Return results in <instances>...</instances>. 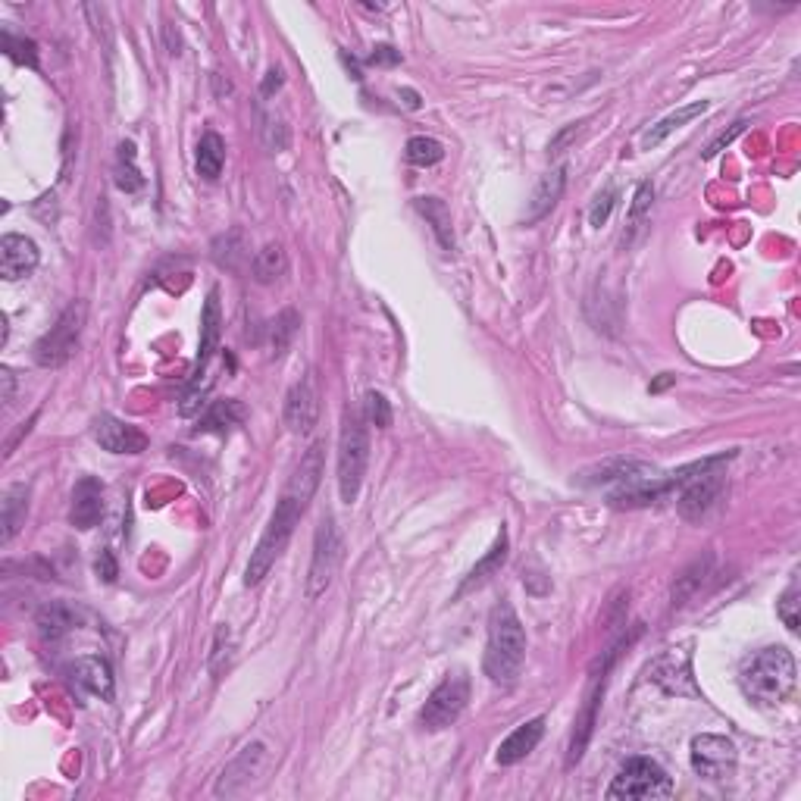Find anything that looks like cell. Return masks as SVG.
<instances>
[{"label":"cell","mask_w":801,"mask_h":801,"mask_svg":"<svg viewBox=\"0 0 801 801\" xmlns=\"http://www.w3.org/2000/svg\"><path fill=\"white\" fill-rule=\"evenodd\" d=\"M614 204H617V191H614V188H604V191L598 194V198H595L592 210H589V223H592L595 229L608 223V216H611Z\"/></svg>","instance_id":"obj_38"},{"label":"cell","mask_w":801,"mask_h":801,"mask_svg":"<svg viewBox=\"0 0 801 801\" xmlns=\"http://www.w3.org/2000/svg\"><path fill=\"white\" fill-rule=\"evenodd\" d=\"M673 382H676V376H670V373H661V379H658V382H651L648 392H651V395H658V392H664V388H667V385H673Z\"/></svg>","instance_id":"obj_47"},{"label":"cell","mask_w":801,"mask_h":801,"mask_svg":"<svg viewBox=\"0 0 801 801\" xmlns=\"http://www.w3.org/2000/svg\"><path fill=\"white\" fill-rule=\"evenodd\" d=\"M279 88H282V69L273 66L270 72H266V79H263V85H260V94H263V97H270V94L279 91Z\"/></svg>","instance_id":"obj_44"},{"label":"cell","mask_w":801,"mask_h":801,"mask_svg":"<svg viewBox=\"0 0 801 801\" xmlns=\"http://www.w3.org/2000/svg\"><path fill=\"white\" fill-rule=\"evenodd\" d=\"M4 51H7V57H10L13 63L38 69V51H35V41H29V38H13L10 32H4Z\"/></svg>","instance_id":"obj_35"},{"label":"cell","mask_w":801,"mask_h":801,"mask_svg":"<svg viewBox=\"0 0 801 801\" xmlns=\"http://www.w3.org/2000/svg\"><path fill=\"white\" fill-rule=\"evenodd\" d=\"M85 317H88L85 301H72L60 313V320L47 329L35 342V348H32L38 367L57 370V367H63V363H69L72 357H76L79 342H82V329H85Z\"/></svg>","instance_id":"obj_6"},{"label":"cell","mask_w":801,"mask_h":801,"mask_svg":"<svg viewBox=\"0 0 801 801\" xmlns=\"http://www.w3.org/2000/svg\"><path fill=\"white\" fill-rule=\"evenodd\" d=\"M708 564H711V561H705V564L698 561L695 567H689L683 576L676 579V586H673V608H676V604H683V601L698 589V582L705 579V573H708Z\"/></svg>","instance_id":"obj_36"},{"label":"cell","mask_w":801,"mask_h":801,"mask_svg":"<svg viewBox=\"0 0 801 801\" xmlns=\"http://www.w3.org/2000/svg\"><path fill=\"white\" fill-rule=\"evenodd\" d=\"M301 329V317H298V310H282L279 317L270 323V354L273 357H282L285 348L295 342V335Z\"/></svg>","instance_id":"obj_32"},{"label":"cell","mask_w":801,"mask_h":801,"mask_svg":"<svg viewBox=\"0 0 801 801\" xmlns=\"http://www.w3.org/2000/svg\"><path fill=\"white\" fill-rule=\"evenodd\" d=\"M542 736H545V717H532V720L520 723L517 730L498 745V764L514 767V764L526 761L532 751H536V745L542 742Z\"/></svg>","instance_id":"obj_20"},{"label":"cell","mask_w":801,"mask_h":801,"mask_svg":"<svg viewBox=\"0 0 801 801\" xmlns=\"http://www.w3.org/2000/svg\"><path fill=\"white\" fill-rule=\"evenodd\" d=\"M213 260L226 266V270L238 273L241 270V263L248 260V251H245V235H241L238 229L223 235V238H216L213 241Z\"/></svg>","instance_id":"obj_31"},{"label":"cell","mask_w":801,"mask_h":801,"mask_svg":"<svg viewBox=\"0 0 801 801\" xmlns=\"http://www.w3.org/2000/svg\"><path fill=\"white\" fill-rule=\"evenodd\" d=\"M251 270H254V282H260V285L279 282L288 273V254H285V248L279 245V241H270V245H263L254 254Z\"/></svg>","instance_id":"obj_27"},{"label":"cell","mask_w":801,"mask_h":801,"mask_svg":"<svg viewBox=\"0 0 801 801\" xmlns=\"http://www.w3.org/2000/svg\"><path fill=\"white\" fill-rule=\"evenodd\" d=\"M245 417H248V410H245V404H241V401H232V398L213 401V407L204 414V420H201L198 429L201 432H229L232 426H238Z\"/></svg>","instance_id":"obj_30"},{"label":"cell","mask_w":801,"mask_h":801,"mask_svg":"<svg viewBox=\"0 0 801 801\" xmlns=\"http://www.w3.org/2000/svg\"><path fill=\"white\" fill-rule=\"evenodd\" d=\"M398 97H401V104H404L407 110H420V94H417V91L401 88V91H398Z\"/></svg>","instance_id":"obj_45"},{"label":"cell","mask_w":801,"mask_h":801,"mask_svg":"<svg viewBox=\"0 0 801 801\" xmlns=\"http://www.w3.org/2000/svg\"><path fill=\"white\" fill-rule=\"evenodd\" d=\"M76 623H79L76 611H72L69 604H60V601H54V604H47V608H41V611H38V620H35V626H38V633H41L44 642H57V639H63Z\"/></svg>","instance_id":"obj_26"},{"label":"cell","mask_w":801,"mask_h":801,"mask_svg":"<svg viewBox=\"0 0 801 801\" xmlns=\"http://www.w3.org/2000/svg\"><path fill=\"white\" fill-rule=\"evenodd\" d=\"M414 207H417L420 216H426V223L432 226L435 238H439V245H442L445 251H454V223H451V210H448V204L439 201V198H417Z\"/></svg>","instance_id":"obj_25"},{"label":"cell","mask_w":801,"mask_h":801,"mask_svg":"<svg viewBox=\"0 0 801 801\" xmlns=\"http://www.w3.org/2000/svg\"><path fill=\"white\" fill-rule=\"evenodd\" d=\"M0 382H4V395L0 398H4V404H10V398H13V370L10 367L0 370Z\"/></svg>","instance_id":"obj_46"},{"label":"cell","mask_w":801,"mask_h":801,"mask_svg":"<svg viewBox=\"0 0 801 801\" xmlns=\"http://www.w3.org/2000/svg\"><path fill=\"white\" fill-rule=\"evenodd\" d=\"M91 435H94V442L101 445L104 451H110V454H141V451H148V445H151L148 435H144L138 426L119 420L113 414L94 417Z\"/></svg>","instance_id":"obj_13"},{"label":"cell","mask_w":801,"mask_h":801,"mask_svg":"<svg viewBox=\"0 0 801 801\" xmlns=\"http://www.w3.org/2000/svg\"><path fill=\"white\" fill-rule=\"evenodd\" d=\"M194 163H198V176H204L207 182L220 179L223 166H226V141L216 132H204L198 141V154H194Z\"/></svg>","instance_id":"obj_28"},{"label":"cell","mask_w":801,"mask_h":801,"mask_svg":"<svg viewBox=\"0 0 801 801\" xmlns=\"http://www.w3.org/2000/svg\"><path fill=\"white\" fill-rule=\"evenodd\" d=\"M445 157V148L435 138H426V135H417L407 141V163L414 166H435Z\"/></svg>","instance_id":"obj_33"},{"label":"cell","mask_w":801,"mask_h":801,"mask_svg":"<svg viewBox=\"0 0 801 801\" xmlns=\"http://www.w3.org/2000/svg\"><path fill=\"white\" fill-rule=\"evenodd\" d=\"M220 326H223V313H220V291L210 288V295L204 301V313H201V345H198V360H194V382L201 385V376L207 373L210 360L220 348Z\"/></svg>","instance_id":"obj_17"},{"label":"cell","mask_w":801,"mask_h":801,"mask_svg":"<svg viewBox=\"0 0 801 801\" xmlns=\"http://www.w3.org/2000/svg\"><path fill=\"white\" fill-rule=\"evenodd\" d=\"M26 514H29V485H10L4 492V501H0V542L10 545L16 539V532L26 526Z\"/></svg>","instance_id":"obj_21"},{"label":"cell","mask_w":801,"mask_h":801,"mask_svg":"<svg viewBox=\"0 0 801 801\" xmlns=\"http://www.w3.org/2000/svg\"><path fill=\"white\" fill-rule=\"evenodd\" d=\"M504 561H507V529L501 526V532H498V539H495V545L489 548V554L482 557V561L467 573V579L460 582V589H457V598L460 595H467V592H473V589H479L482 582H489L501 567H504Z\"/></svg>","instance_id":"obj_24"},{"label":"cell","mask_w":801,"mask_h":801,"mask_svg":"<svg viewBox=\"0 0 801 801\" xmlns=\"http://www.w3.org/2000/svg\"><path fill=\"white\" fill-rule=\"evenodd\" d=\"M94 570H97V579H104V582H116V576H119V570H116V561H113V554H110L107 548L101 551V557H97Z\"/></svg>","instance_id":"obj_43"},{"label":"cell","mask_w":801,"mask_h":801,"mask_svg":"<svg viewBox=\"0 0 801 801\" xmlns=\"http://www.w3.org/2000/svg\"><path fill=\"white\" fill-rule=\"evenodd\" d=\"M523 664H526V629L511 604L501 601L489 614V642H485L482 670L492 683L511 686L517 683Z\"/></svg>","instance_id":"obj_4"},{"label":"cell","mask_w":801,"mask_h":801,"mask_svg":"<svg viewBox=\"0 0 801 801\" xmlns=\"http://www.w3.org/2000/svg\"><path fill=\"white\" fill-rule=\"evenodd\" d=\"M363 420L376 429L392 426V404L385 401L382 392H367V398H363Z\"/></svg>","instance_id":"obj_34"},{"label":"cell","mask_w":801,"mask_h":801,"mask_svg":"<svg viewBox=\"0 0 801 801\" xmlns=\"http://www.w3.org/2000/svg\"><path fill=\"white\" fill-rule=\"evenodd\" d=\"M470 701V676L467 670H454L448 673L439 686L432 689V695L426 698V705L420 711V726L429 733L448 730L451 723H457V717L467 711Z\"/></svg>","instance_id":"obj_8"},{"label":"cell","mask_w":801,"mask_h":801,"mask_svg":"<svg viewBox=\"0 0 801 801\" xmlns=\"http://www.w3.org/2000/svg\"><path fill=\"white\" fill-rule=\"evenodd\" d=\"M323 467H326V445L313 442L307 448V454L301 457V464L295 467V473H291L285 492L276 501V511H273L270 523H266L257 548L251 551V561L245 570V586H257V582H263V576L276 567V561L288 548L291 536H295V526L301 523L304 511L320 489Z\"/></svg>","instance_id":"obj_1"},{"label":"cell","mask_w":801,"mask_h":801,"mask_svg":"<svg viewBox=\"0 0 801 801\" xmlns=\"http://www.w3.org/2000/svg\"><path fill=\"white\" fill-rule=\"evenodd\" d=\"M673 795V780L667 776V770L658 764V761H651V758H629L617 776H614V783L608 786V798H626V801H633V798H667Z\"/></svg>","instance_id":"obj_9"},{"label":"cell","mask_w":801,"mask_h":801,"mask_svg":"<svg viewBox=\"0 0 801 801\" xmlns=\"http://www.w3.org/2000/svg\"><path fill=\"white\" fill-rule=\"evenodd\" d=\"M263 141H266V148L270 151H285L288 148V126L282 123V119H266V126H263Z\"/></svg>","instance_id":"obj_39"},{"label":"cell","mask_w":801,"mask_h":801,"mask_svg":"<svg viewBox=\"0 0 801 801\" xmlns=\"http://www.w3.org/2000/svg\"><path fill=\"white\" fill-rule=\"evenodd\" d=\"M776 614H780V620L786 623L789 633H798V582H792V586L783 592L780 604H776Z\"/></svg>","instance_id":"obj_37"},{"label":"cell","mask_w":801,"mask_h":801,"mask_svg":"<svg viewBox=\"0 0 801 801\" xmlns=\"http://www.w3.org/2000/svg\"><path fill=\"white\" fill-rule=\"evenodd\" d=\"M617 658V648H611L604 654V664H601V673L592 676V689L586 695V705H582L579 717H576V726H573V736H570V751H567V767H576L586 755V745L595 733V720H598V708H601V698H604V686H608V673H611V664Z\"/></svg>","instance_id":"obj_11"},{"label":"cell","mask_w":801,"mask_h":801,"mask_svg":"<svg viewBox=\"0 0 801 801\" xmlns=\"http://www.w3.org/2000/svg\"><path fill=\"white\" fill-rule=\"evenodd\" d=\"M41 254L38 245L26 235H4L0 238V276L7 282H19L35 273Z\"/></svg>","instance_id":"obj_16"},{"label":"cell","mask_w":801,"mask_h":801,"mask_svg":"<svg viewBox=\"0 0 801 801\" xmlns=\"http://www.w3.org/2000/svg\"><path fill=\"white\" fill-rule=\"evenodd\" d=\"M263 761H266V748H263V742H251V745H245L241 748V755L220 773V780H216V786H213V795L216 798H229V795H238L241 789L245 786H251L257 776H260V770H263Z\"/></svg>","instance_id":"obj_14"},{"label":"cell","mask_w":801,"mask_h":801,"mask_svg":"<svg viewBox=\"0 0 801 801\" xmlns=\"http://www.w3.org/2000/svg\"><path fill=\"white\" fill-rule=\"evenodd\" d=\"M113 182H116L119 191H126V194H135V191L144 188V176H141V169L135 166V144L132 141H123L116 148Z\"/></svg>","instance_id":"obj_29"},{"label":"cell","mask_w":801,"mask_h":801,"mask_svg":"<svg viewBox=\"0 0 801 801\" xmlns=\"http://www.w3.org/2000/svg\"><path fill=\"white\" fill-rule=\"evenodd\" d=\"M579 132H582V123H570L567 129H561V132H557V135L551 138V144H548V154H551V157L564 154V151L570 148V144L579 138Z\"/></svg>","instance_id":"obj_41"},{"label":"cell","mask_w":801,"mask_h":801,"mask_svg":"<svg viewBox=\"0 0 801 801\" xmlns=\"http://www.w3.org/2000/svg\"><path fill=\"white\" fill-rule=\"evenodd\" d=\"M345 557V542L342 532L335 526V517H323L317 526V536H313V554H310V570H307V582H304V595L307 601H317L320 595L329 592L332 579L342 567Z\"/></svg>","instance_id":"obj_7"},{"label":"cell","mask_w":801,"mask_h":801,"mask_svg":"<svg viewBox=\"0 0 801 801\" xmlns=\"http://www.w3.org/2000/svg\"><path fill=\"white\" fill-rule=\"evenodd\" d=\"M564 188H567V166H557L551 173H545L532 191V198L526 204V213H523V223L526 226H536L542 223L545 216L557 207V201L564 198Z\"/></svg>","instance_id":"obj_19"},{"label":"cell","mask_w":801,"mask_h":801,"mask_svg":"<svg viewBox=\"0 0 801 801\" xmlns=\"http://www.w3.org/2000/svg\"><path fill=\"white\" fill-rule=\"evenodd\" d=\"M104 517V482L97 476H82L72 489L69 523L76 529H94Z\"/></svg>","instance_id":"obj_15"},{"label":"cell","mask_w":801,"mask_h":801,"mask_svg":"<svg viewBox=\"0 0 801 801\" xmlns=\"http://www.w3.org/2000/svg\"><path fill=\"white\" fill-rule=\"evenodd\" d=\"M370 63L373 66H398L401 63V51H395L392 44H376L373 54H370Z\"/></svg>","instance_id":"obj_42"},{"label":"cell","mask_w":801,"mask_h":801,"mask_svg":"<svg viewBox=\"0 0 801 801\" xmlns=\"http://www.w3.org/2000/svg\"><path fill=\"white\" fill-rule=\"evenodd\" d=\"M733 460L730 454H717L708 460H698L692 467H683L676 473H667L670 495H676V511L689 523H705L723 501L726 492V473L723 467Z\"/></svg>","instance_id":"obj_2"},{"label":"cell","mask_w":801,"mask_h":801,"mask_svg":"<svg viewBox=\"0 0 801 801\" xmlns=\"http://www.w3.org/2000/svg\"><path fill=\"white\" fill-rule=\"evenodd\" d=\"M745 129H748V119H739V123H736V126L730 129V132H723V135H717V138H714V141L708 144V151H705V160L717 157V154H720L723 148H730V144H733V141H736V138H739V135H742Z\"/></svg>","instance_id":"obj_40"},{"label":"cell","mask_w":801,"mask_h":801,"mask_svg":"<svg viewBox=\"0 0 801 801\" xmlns=\"http://www.w3.org/2000/svg\"><path fill=\"white\" fill-rule=\"evenodd\" d=\"M798 683V667L792 651L783 645H770L755 651L739 670V686L745 698H751L755 705L776 708L795 692Z\"/></svg>","instance_id":"obj_3"},{"label":"cell","mask_w":801,"mask_h":801,"mask_svg":"<svg viewBox=\"0 0 801 801\" xmlns=\"http://www.w3.org/2000/svg\"><path fill=\"white\" fill-rule=\"evenodd\" d=\"M689 758H692V770L701 776V780H711V783L733 780L736 767H739L736 742L726 739V736H717V733L695 736L689 745Z\"/></svg>","instance_id":"obj_10"},{"label":"cell","mask_w":801,"mask_h":801,"mask_svg":"<svg viewBox=\"0 0 801 801\" xmlns=\"http://www.w3.org/2000/svg\"><path fill=\"white\" fill-rule=\"evenodd\" d=\"M69 683L88 695L104 698V701L113 698V670L104 658H97V654L76 658V664L69 667Z\"/></svg>","instance_id":"obj_18"},{"label":"cell","mask_w":801,"mask_h":801,"mask_svg":"<svg viewBox=\"0 0 801 801\" xmlns=\"http://www.w3.org/2000/svg\"><path fill=\"white\" fill-rule=\"evenodd\" d=\"M166 44H169V54H179V35H173V26H166Z\"/></svg>","instance_id":"obj_48"},{"label":"cell","mask_w":801,"mask_h":801,"mask_svg":"<svg viewBox=\"0 0 801 801\" xmlns=\"http://www.w3.org/2000/svg\"><path fill=\"white\" fill-rule=\"evenodd\" d=\"M708 110H711V101H695V104H686V107H679L676 113L658 119V123H654V126L642 135V148H645V151L658 148V144H661L664 138H670L676 129H683L686 123H692L695 116L708 113Z\"/></svg>","instance_id":"obj_23"},{"label":"cell","mask_w":801,"mask_h":801,"mask_svg":"<svg viewBox=\"0 0 801 801\" xmlns=\"http://www.w3.org/2000/svg\"><path fill=\"white\" fill-rule=\"evenodd\" d=\"M651 204H654V188H651V182H639V188H636V194H633V204H629V213H626V229H623V235H620L623 251H626V248H633L636 241L648 232Z\"/></svg>","instance_id":"obj_22"},{"label":"cell","mask_w":801,"mask_h":801,"mask_svg":"<svg viewBox=\"0 0 801 801\" xmlns=\"http://www.w3.org/2000/svg\"><path fill=\"white\" fill-rule=\"evenodd\" d=\"M320 420V382L317 373H304L285 395V426L295 435H307Z\"/></svg>","instance_id":"obj_12"},{"label":"cell","mask_w":801,"mask_h":801,"mask_svg":"<svg viewBox=\"0 0 801 801\" xmlns=\"http://www.w3.org/2000/svg\"><path fill=\"white\" fill-rule=\"evenodd\" d=\"M370 464V435L363 410H345L342 439H338V495L345 504H354L360 495L363 476Z\"/></svg>","instance_id":"obj_5"}]
</instances>
